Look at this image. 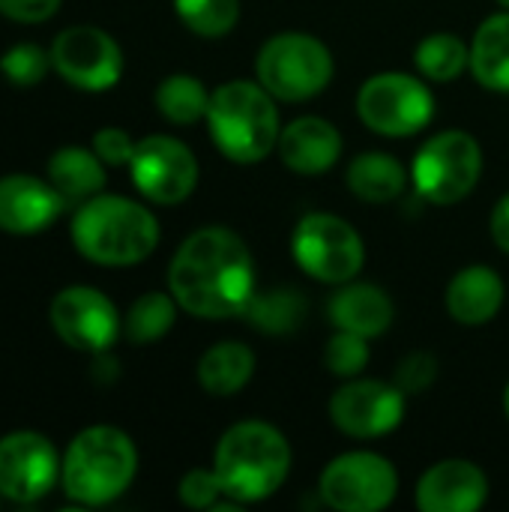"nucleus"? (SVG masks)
<instances>
[{"mask_svg": "<svg viewBox=\"0 0 509 512\" xmlns=\"http://www.w3.org/2000/svg\"><path fill=\"white\" fill-rule=\"evenodd\" d=\"M168 291L183 312L207 321L243 315L255 297V261L240 234L207 225L189 234L171 264Z\"/></svg>", "mask_w": 509, "mask_h": 512, "instance_id": "1", "label": "nucleus"}, {"mask_svg": "<svg viewBox=\"0 0 509 512\" xmlns=\"http://www.w3.org/2000/svg\"><path fill=\"white\" fill-rule=\"evenodd\" d=\"M72 246L81 258L102 267H132L159 246V222L141 201L123 195H93L75 207Z\"/></svg>", "mask_w": 509, "mask_h": 512, "instance_id": "2", "label": "nucleus"}, {"mask_svg": "<svg viewBox=\"0 0 509 512\" xmlns=\"http://www.w3.org/2000/svg\"><path fill=\"white\" fill-rule=\"evenodd\" d=\"M291 462L294 453L288 438L264 420L234 423L213 453V471L219 474L225 498L237 504L273 498L285 486Z\"/></svg>", "mask_w": 509, "mask_h": 512, "instance_id": "3", "label": "nucleus"}, {"mask_svg": "<svg viewBox=\"0 0 509 512\" xmlns=\"http://www.w3.org/2000/svg\"><path fill=\"white\" fill-rule=\"evenodd\" d=\"M276 96L255 78H234L210 93L207 129L219 153L237 165H255L267 159L279 144V108Z\"/></svg>", "mask_w": 509, "mask_h": 512, "instance_id": "4", "label": "nucleus"}, {"mask_svg": "<svg viewBox=\"0 0 509 512\" xmlns=\"http://www.w3.org/2000/svg\"><path fill=\"white\" fill-rule=\"evenodd\" d=\"M138 474V450L117 426H90L78 432L66 453L60 483L72 504L102 507L117 501Z\"/></svg>", "mask_w": 509, "mask_h": 512, "instance_id": "5", "label": "nucleus"}, {"mask_svg": "<svg viewBox=\"0 0 509 512\" xmlns=\"http://www.w3.org/2000/svg\"><path fill=\"white\" fill-rule=\"evenodd\" d=\"M336 60L330 48L303 30H285L270 36L255 60V78L279 102H306L327 90Z\"/></svg>", "mask_w": 509, "mask_h": 512, "instance_id": "6", "label": "nucleus"}, {"mask_svg": "<svg viewBox=\"0 0 509 512\" xmlns=\"http://www.w3.org/2000/svg\"><path fill=\"white\" fill-rule=\"evenodd\" d=\"M483 174V147L465 129H447L432 135L414 156L411 183L417 195L435 207H453L465 201Z\"/></svg>", "mask_w": 509, "mask_h": 512, "instance_id": "7", "label": "nucleus"}, {"mask_svg": "<svg viewBox=\"0 0 509 512\" xmlns=\"http://www.w3.org/2000/svg\"><path fill=\"white\" fill-rule=\"evenodd\" d=\"M291 252L297 267L324 285H345L366 264L363 237L348 219L333 213H306L294 228Z\"/></svg>", "mask_w": 509, "mask_h": 512, "instance_id": "8", "label": "nucleus"}, {"mask_svg": "<svg viewBox=\"0 0 509 512\" xmlns=\"http://www.w3.org/2000/svg\"><path fill=\"white\" fill-rule=\"evenodd\" d=\"M357 117L378 135L408 138L432 123L435 96L423 75L378 72L357 90Z\"/></svg>", "mask_w": 509, "mask_h": 512, "instance_id": "9", "label": "nucleus"}, {"mask_svg": "<svg viewBox=\"0 0 509 512\" xmlns=\"http://www.w3.org/2000/svg\"><path fill=\"white\" fill-rule=\"evenodd\" d=\"M318 495L330 510L378 512L399 495V474L390 459L372 450H351L327 462Z\"/></svg>", "mask_w": 509, "mask_h": 512, "instance_id": "10", "label": "nucleus"}, {"mask_svg": "<svg viewBox=\"0 0 509 512\" xmlns=\"http://www.w3.org/2000/svg\"><path fill=\"white\" fill-rule=\"evenodd\" d=\"M51 69L75 90L102 93L123 75V51L111 33L93 24H75L54 36Z\"/></svg>", "mask_w": 509, "mask_h": 512, "instance_id": "11", "label": "nucleus"}, {"mask_svg": "<svg viewBox=\"0 0 509 512\" xmlns=\"http://www.w3.org/2000/svg\"><path fill=\"white\" fill-rule=\"evenodd\" d=\"M129 174L135 189L162 207L183 204L198 186V159L195 153L171 135H147L135 141L129 159Z\"/></svg>", "mask_w": 509, "mask_h": 512, "instance_id": "12", "label": "nucleus"}, {"mask_svg": "<svg viewBox=\"0 0 509 512\" xmlns=\"http://www.w3.org/2000/svg\"><path fill=\"white\" fill-rule=\"evenodd\" d=\"M408 396L390 381L375 378H348L330 399V423L360 441L384 438L396 432L405 420Z\"/></svg>", "mask_w": 509, "mask_h": 512, "instance_id": "13", "label": "nucleus"}, {"mask_svg": "<svg viewBox=\"0 0 509 512\" xmlns=\"http://www.w3.org/2000/svg\"><path fill=\"white\" fill-rule=\"evenodd\" d=\"M51 327L75 351L99 354L123 336V318L117 306L90 285H69L51 300Z\"/></svg>", "mask_w": 509, "mask_h": 512, "instance_id": "14", "label": "nucleus"}, {"mask_svg": "<svg viewBox=\"0 0 509 512\" xmlns=\"http://www.w3.org/2000/svg\"><path fill=\"white\" fill-rule=\"evenodd\" d=\"M57 447L30 429L0 438V495L12 504H33L60 483Z\"/></svg>", "mask_w": 509, "mask_h": 512, "instance_id": "15", "label": "nucleus"}, {"mask_svg": "<svg viewBox=\"0 0 509 512\" xmlns=\"http://www.w3.org/2000/svg\"><path fill=\"white\" fill-rule=\"evenodd\" d=\"M66 198L33 174H6L0 177V231L15 237H30L57 222L66 210Z\"/></svg>", "mask_w": 509, "mask_h": 512, "instance_id": "16", "label": "nucleus"}, {"mask_svg": "<svg viewBox=\"0 0 509 512\" xmlns=\"http://www.w3.org/2000/svg\"><path fill=\"white\" fill-rule=\"evenodd\" d=\"M489 498V477L468 459H444L417 483V507L423 512H477Z\"/></svg>", "mask_w": 509, "mask_h": 512, "instance_id": "17", "label": "nucleus"}, {"mask_svg": "<svg viewBox=\"0 0 509 512\" xmlns=\"http://www.w3.org/2000/svg\"><path fill=\"white\" fill-rule=\"evenodd\" d=\"M279 159L285 168L303 177H315L330 171L342 156V135L339 129L315 114L297 117L279 132Z\"/></svg>", "mask_w": 509, "mask_h": 512, "instance_id": "18", "label": "nucleus"}, {"mask_svg": "<svg viewBox=\"0 0 509 512\" xmlns=\"http://www.w3.org/2000/svg\"><path fill=\"white\" fill-rule=\"evenodd\" d=\"M327 318L336 330L378 339L393 324V300L384 288L351 279L339 285V291L327 300Z\"/></svg>", "mask_w": 509, "mask_h": 512, "instance_id": "19", "label": "nucleus"}, {"mask_svg": "<svg viewBox=\"0 0 509 512\" xmlns=\"http://www.w3.org/2000/svg\"><path fill=\"white\" fill-rule=\"evenodd\" d=\"M507 297V285L495 267L471 264L447 285V312L462 327H483L495 321Z\"/></svg>", "mask_w": 509, "mask_h": 512, "instance_id": "20", "label": "nucleus"}, {"mask_svg": "<svg viewBox=\"0 0 509 512\" xmlns=\"http://www.w3.org/2000/svg\"><path fill=\"white\" fill-rule=\"evenodd\" d=\"M48 180L66 198L69 207L84 204L87 198L99 195L105 186V162L96 156L93 147H60L48 159Z\"/></svg>", "mask_w": 509, "mask_h": 512, "instance_id": "21", "label": "nucleus"}, {"mask_svg": "<svg viewBox=\"0 0 509 512\" xmlns=\"http://www.w3.org/2000/svg\"><path fill=\"white\" fill-rule=\"evenodd\" d=\"M471 75L486 90L509 93V9L489 15L474 30Z\"/></svg>", "mask_w": 509, "mask_h": 512, "instance_id": "22", "label": "nucleus"}, {"mask_svg": "<svg viewBox=\"0 0 509 512\" xmlns=\"http://www.w3.org/2000/svg\"><path fill=\"white\" fill-rule=\"evenodd\" d=\"M345 180H348V189L366 204H390L402 198V192L408 189L405 165L396 156L381 153V150L354 156L345 171Z\"/></svg>", "mask_w": 509, "mask_h": 512, "instance_id": "23", "label": "nucleus"}, {"mask_svg": "<svg viewBox=\"0 0 509 512\" xmlns=\"http://www.w3.org/2000/svg\"><path fill=\"white\" fill-rule=\"evenodd\" d=\"M195 375H198V384L204 387V393L228 399L252 381L255 354H252V348H246L243 342H234V339L216 342L201 354Z\"/></svg>", "mask_w": 509, "mask_h": 512, "instance_id": "24", "label": "nucleus"}, {"mask_svg": "<svg viewBox=\"0 0 509 512\" xmlns=\"http://www.w3.org/2000/svg\"><path fill=\"white\" fill-rule=\"evenodd\" d=\"M306 297L294 288H270V291H255V297L249 300L243 318L270 336H285L303 327L306 321Z\"/></svg>", "mask_w": 509, "mask_h": 512, "instance_id": "25", "label": "nucleus"}, {"mask_svg": "<svg viewBox=\"0 0 509 512\" xmlns=\"http://www.w3.org/2000/svg\"><path fill=\"white\" fill-rule=\"evenodd\" d=\"M414 63L426 81L450 84L465 69H471V42H465L462 36L447 33V30L429 33L426 39H420V45L414 51Z\"/></svg>", "mask_w": 509, "mask_h": 512, "instance_id": "26", "label": "nucleus"}, {"mask_svg": "<svg viewBox=\"0 0 509 512\" xmlns=\"http://www.w3.org/2000/svg\"><path fill=\"white\" fill-rule=\"evenodd\" d=\"M156 111L177 126H192L198 120L207 117V105H210V93L201 84V78L186 75V72H174L168 78L159 81L156 93Z\"/></svg>", "mask_w": 509, "mask_h": 512, "instance_id": "27", "label": "nucleus"}, {"mask_svg": "<svg viewBox=\"0 0 509 512\" xmlns=\"http://www.w3.org/2000/svg\"><path fill=\"white\" fill-rule=\"evenodd\" d=\"M177 309L180 303L174 300V294L168 291H147L141 294L129 312L123 315V336L132 345H150L159 342L177 321Z\"/></svg>", "mask_w": 509, "mask_h": 512, "instance_id": "28", "label": "nucleus"}, {"mask_svg": "<svg viewBox=\"0 0 509 512\" xmlns=\"http://www.w3.org/2000/svg\"><path fill=\"white\" fill-rule=\"evenodd\" d=\"M174 12L195 36L222 39L240 21V0H174Z\"/></svg>", "mask_w": 509, "mask_h": 512, "instance_id": "29", "label": "nucleus"}, {"mask_svg": "<svg viewBox=\"0 0 509 512\" xmlns=\"http://www.w3.org/2000/svg\"><path fill=\"white\" fill-rule=\"evenodd\" d=\"M0 72L15 87H36L51 72V51L33 42L9 45L0 57Z\"/></svg>", "mask_w": 509, "mask_h": 512, "instance_id": "30", "label": "nucleus"}, {"mask_svg": "<svg viewBox=\"0 0 509 512\" xmlns=\"http://www.w3.org/2000/svg\"><path fill=\"white\" fill-rule=\"evenodd\" d=\"M369 339L348 333V330H336L327 339L324 348V366L330 369V375L336 378H357L366 366H369Z\"/></svg>", "mask_w": 509, "mask_h": 512, "instance_id": "31", "label": "nucleus"}, {"mask_svg": "<svg viewBox=\"0 0 509 512\" xmlns=\"http://www.w3.org/2000/svg\"><path fill=\"white\" fill-rule=\"evenodd\" d=\"M180 501L189 507V510H213L219 504V498H225V489L219 483V474L210 468H192L183 480H180V489H177Z\"/></svg>", "mask_w": 509, "mask_h": 512, "instance_id": "32", "label": "nucleus"}, {"mask_svg": "<svg viewBox=\"0 0 509 512\" xmlns=\"http://www.w3.org/2000/svg\"><path fill=\"white\" fill-rule=\"evenodd\" d=\"M438 378V360L426 351H417L411 357H405L396 369L393 384L405 393V396H420L426 393Z\"/></svg>", "mask_w": 509, "mask_h": 512, "instance_id": "33", "label": "nucleus"}, {"mask_svg": "<svg viewBox=\"0 0 509 512\" xmlns=\"http://www.w3.org/2000/svg\"><path fill=\"white\" fill-rule=\"evenodd\" d=\"M90 147H93L96 156H99L105 165H111V168L129 165V159H132V153H135L132 135H129L126 129H120V126H105V129H99V132L93 135V144H90Z\"/></svg>", "mask_w": 509, "mask_h": 512, "instance_id": "34", "label": "nucleus"}, {"mask_svg": "<svg viewBox=\"0 0 509 512\" xmlns=\"http://www.w3.org/2000/svg\"><path fill=\"white\" fill-rule=\"evenodd\" d=\"M63 0H0V15L18 24H39L57 15Z\"/></svg>", "mask_w": 509, "mask_h": 512, "instance_id": "35", "label": "nucleus"}, {"mask_svg": "<svg viewBox=\"0 0 509 512\" xmlns=\"http://www.w3.org/2000/svg\"><path fill=\"white\" fill-rule=\"evenodd\" d=\"M492 240H495V246L509 255V192L495 204V210H492Z\"/></svg>", "mask_w": 509, "mask_h": 512, "instance_id": "36", "label": "nucleus"}, {"mask_svg": "<svg viewBox=\"0 0 509 512\" xmlns=\"http://www.w3.org/2000/svg\"><path fill=\"white\" fill-rule=\"evenodd\" d=\"M504 411H507V420H509V384H507V390H504Z\"/></svg>", "mask_w": 509, "mask_h": 512, "instance_id": "37", "label": "nucleus"}, {"mask_svg": "<svg viewBox=\"0 0 509 512\" xmlns=\"http://www.w3.org/2000/svg\"><path fill=\"white\" fill-rule=\"evenodd\" d=\"M498 6H501V9H509V0H498Z\"/></svg>", "mask_w": 509, "mask_h": 512, "instance_id": "38", "label": "nucleus"}, {"mask_svg": "<svg viewBox=\"0 0 509 512\" xmlns=\"http://www.w3.org/2000/svg\"><path fill=\"white\" fill-rule=\"evenodd\" d=\"M0 501H3V495H0Z\"/></svg>", "mask_w": 509, "mask_h": 512, "instance_id": "39", "label": "nucleus"}]
</instances>
